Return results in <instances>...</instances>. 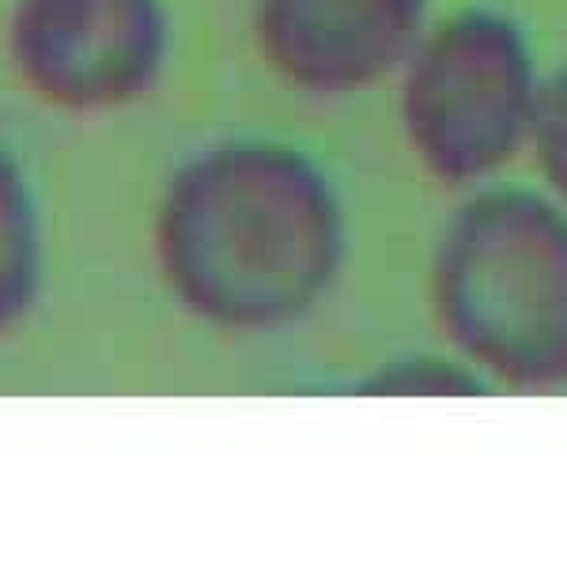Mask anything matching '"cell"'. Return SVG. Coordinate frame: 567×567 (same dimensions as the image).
<instances>
[{"mask_svg": "<svg viewBox=\"0 0 567 567\" xmlns=\"http://www.w3.org/2000/svg\"><path fill=\"white\" fill-rule=\"evenodd\" d=\"M432 0H258L254 42L288 87L341 99L398 76Z\"/></svg>", "mask_w": 567, "mask_h": 567, "instance_id": "5", "label": "cell"}, {"mask_svg": "<svg viewBox=\"0 0 567 567\" xmlns=\"http://www.w3.org/2000/svg\"><path fill=\"white\" fill-rule=\"evenodd\" d=\"M45 291V224L31 175L0 144V337L31 322Z\"/></svg>", "mask_w": 567, "mask_h": 567, "instance_id": "6", "label": "cell"}, {"mask_svg": "<svg viewBox=\"0 0 567 567\" xmlns=\"http://www.w3.org/2000/svg\"><path fill=\"white\" fill-rule=\"evenodd\" d=\"M398 76L405 144L443 186L492 178L526 144L542 80L523 27L507 16H446L420 34Z\"/></svg>", "mask_w": 567, "mask_h": 567, "instance_id": "3", "label": "cell"}, {"mask_svg": "<svg viewBox=\"0 0 567 567\" xmlns=\"http://www.w3.org/2000/svg\"><path fill=\"white\" fill-rule=\"evenodd\" d=\"M4 50L39 103L72 117H106L163 84L175 20L167 0H12Z\"/></svg>", "mask_w": 567, "mask_h": 567, "instance_id": "4", "label": "cell"}, {"mask_svg": "<svg viewBox=\"0 0 567 567\" xmlns=\"http://www.w3.org/2000/svg\"><path fill=\"white\" fill-rule=\"evenodd\" d=\"M355 393L371 398H465V393H484V379L470 363L443 360V355H393L379 363Z\"/></svg>", "mask_w": 567, "mask_h": 567, "instance_id": "7", "label": "cell"}, {"mask_svg": "<svg viewBox=\"0 0 567 567\" xmlns=\"http://www.w3.org/2000/svg\"><path fill=\"white\" fill-rule=\"evenodd\" d=\"M152 254L163 288L194 322L269 337L329 299L349 258V216L333 178L303 148L219 136L163 182Z\"/></svg>", "mask_w": 567, "mask_h": 567, "instance_id": "1", "label": "cell"}, {"mask_svg": "<svg viewBox=\"0 0 567 567\" xmlns=\"http://www.w3.org/2000/svg\"><path fill=\"white\" fill-rule=\"evenodd\" d=\"M529 144L542 163L548 186L567 205V72H556L537 87L534 122H529Z\"/></svg>", "mask_w": 567, "mask_h": 567, "instance_id": "8", "label": "cell"}, {"mask_svg": "<svg viewBox=\"0 0 567 567\" xmlns=\"http://www.w3.org/2000/svg\"><path fill=\"white\" fill-rule=\"evenodd\" d=\"M432 307L484 382L567 386V213L526 189H488L439 235Z\"/></svg>", "mask_w": 567, "mask_h": 567, "instance_id": "2", "label": "cell"}]
</instances>
